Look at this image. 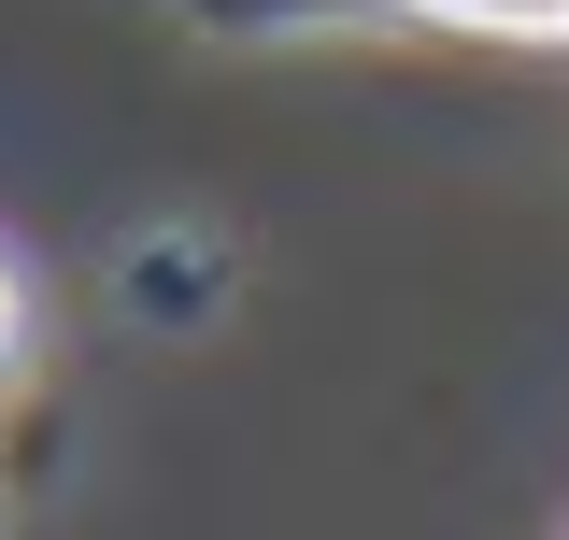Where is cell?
<instances>
[{
	"mask_svg": "<svg viewBox=\"0 0 569 540\" xmlns=\"http://www.w3.org/2000/svg\"><path fill=\"white\" fill-rule=\"evenodd\" d=\"M114 299H129L142 328H200V313H228V242L213 228H142L129 257H114Z\"/></svg>",
	"mask_w": 569,
	"mask_h": 540,
	"instance_id": "6da1fadb",
	"label": "cell"
},
{
	"mask_svg": "<svg viewBox=\"0 0 569 540\" xmlns=\"http://www.w3.org/2000/svg\"><path fill=\"white\" fill-rule=\"evenodd\" d=\"M171 14L213 43H328V29H370L385 0H171Z\"/></svg>",
	"mask_w": 569,
	"mask_h": 540,
	"instance_id": "7a4b0ae2",
	"label": "cell"
},
{
	"mask_svg": "<svg viewBox=\"0 0 569 540\" xmlns=\"http://www.w3.org/2000/svg\"><path fill=\"white\" fill-rule=\"evenodd\" d=\"M413 29H485V43H569V0H385Z\"/></svg>",
	"mask_w": 569,
	"mask_h": 540,
	"instance_id": "3957f363",
	"label": "cell"
},
{
	"mask_svg": "<svg viewBox=\"0 0 569 540\" xmlns=\"http://www.w3.org/2000/svg\"><path fill=\"white\" fill-rule=\"evenodd\" d=\"M14 356H29V284H14V257H0V384H14Z\"/></svg>",
	"mask_w": 569,
	"mask_h": 540,
	"instance_id": "277c9868",
	"label": "cell"
}]
</instances>
